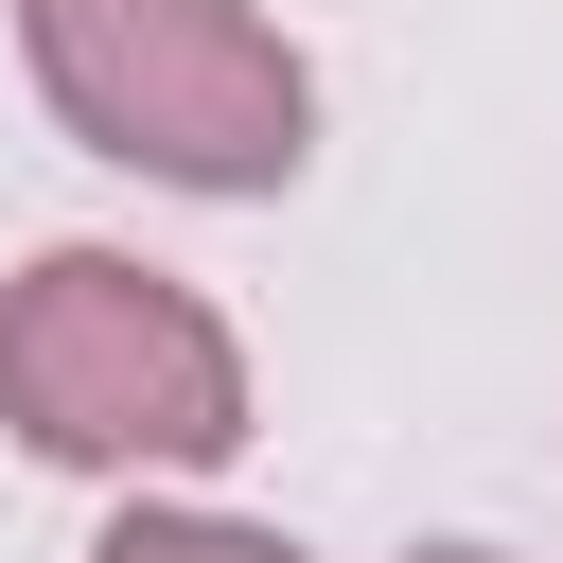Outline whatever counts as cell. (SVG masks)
Segmentation results:
<instances>
[{"instance_id": "cell-3", "label": "cell", "mask_w": 563, "mask_h": 563, "mask_svg": "<svg viewBox=\"0 0 563 563\" xmlns=\"http://www.w3.org/2000/svg\"><path fill=\"white\" fill-rule=\"evenodd\" d=\"M88 563H317V545H282V528H246V510H194V493H123Z\"/></svg>"}, {"instance_id": "cell-1", "label": "cell", "mask_w": 563, "mask_h": 563, "mask_svg": "<svg viewBox=\"0 0 563 563\" xmlns=\"http://www.w3.org/2000/svg\"><path fill=\"white\" fill-rule=\"evenodd\" d=\"M0 422L53 475H211L246 457V334L141 246H35L0 282Z\"/></svg>"}, {"instance_id": "cell-2", "label": "cell", "mask_w": 563, "mask_h": 563, "mask_svg": "<svg viewBox=\"0 0 563 563\" xmlns=\"http://www.w3.org/2000/svg\"><path fill=\"white\" fill-rule=\"evenodd\" d=\"M35 106L158 194H282L317 158V70L264 0H18Z\"/></svg>"}, {"instance_id": "cell-4", "label": "cell", "mask_w": 563, "mask_h": 563, "mask_svg": "<svg viewBox=\"0 0 563 563\" xmlns=\"http://www.w3.org/2000/svg\"><path fill=\"white\" fill-rule=\"evenodd\" d=\"M422 563H510V545H422Z\"/></svg>"}]
</instances>
